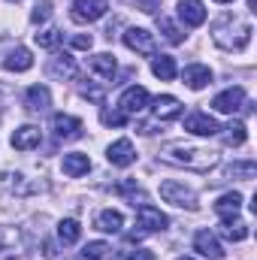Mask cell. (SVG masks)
<instances>
[{"instance_id": "cell-31", "label": "cell", "mask_w": 257, "mask_h": 260, "mask_svg": "<svg viewBox=\"0 0 257 260\" xmlns=\"http://www.w3.org/2000/svg\"><path fill=\"white\" fill-rule=\"evenodd\" d=\"M34 40H37V46H40V49H58V46L64 43V34H61L58 27H46V30L34 34Z\"/></svg>"}, {"instance_id": "cell-25", "label": "cell", "mask_w": 257, "mask_h": 260, "mask_svg": "<svg viewBox=\"0 0 257 260\" xmlns=\"http://www.w3.org/2000/svg\"><path fill=\"white\" fill-rule=\"evenodd\" d=\"M218 233H221L224 239H230V242H242V239L248 236V224L239 221V218H227V221H221Z\"/></svg>"}, {"instance_id": "cell-23", "label": "cell", "mask_w": 257, "mask_h": 260, "mask_svg": "<svg viewBox=\"0 0 257 260\" xmlns=\"http://www.w3.org/2000/svg\"><path fill=\"white\" fill-rule=\"evenodd\" d=\"M94 227L103 230V233H121V227H124V215H121L118 209H103V212L94 218Z\"/></svg>"}, {"instance_id": "cell-17", "label": "cell", "mask_w": 257, "mask_h": 260, "mask_svg": "<svg viewBox=\"0 0 257 260\" xmlns=\"http://www.w3.org/2000/svg\"><path fill=\"white\" fill-rule=\"evenodd\" d=\"M179 18L188 27H200L206 21V6L203 0H179Z\"/></svg>"}, {"instance_id": "cell-18", "label": "cell", "mask_w": 257, "mask_h": 260, "mask_svg": "<svg viewBox=\"0 0 257 260\" xmlns=\"http://www.w3.org/2000/svg\"><path fill=\"white\" fill-rule=\"evenodd\" d=\"M88 67H91V73H97L103 82H112L115 73H118V61H115V55H109V52L94 55V58L88 61Z\"/></svg>"}, {"instance_id": "cell-15", "label": "cell", "mask_w": 257, "mask_h": 260, "mask_svg": "<svg viewBox=\"0 0 257 260\" xmlns=\"http://www.w3.org/2000/svg\"><path fill=\"white\" fill-rule=\"evenodd\" d=\"M12 148H18V151H30V148H37L40 142H43V133L37 124H24V127H18L12 133Z\"/></svg>"}, {"instance_id": "cell-11", "label": "cell", "mask_w": 257, "mask_h": 260, "mask_svg": "<svg viewBox=\"0 0 257 260\" xmlns=\"http://www.w3.org/2000/svg\"><path fill=\"white\" fill-rule=\"evenodd\" d=\"M106 160H109L112 167H130V164H136V148H133V142H130V139H115V142L106 148Z\"/></svg>"}, {"instance_id": "cell-5", "label": "cell", "mask_w": 257, "mask_h": 260, "mask_svg": "<svg viewBox=\"0 0 257 260\" xmlns=\"http://www.w3.org/2000/svg\"><path fill=\"white\" fill-rule=\"evenodd\" d=\"M136 221H139L142 233H160V230H167V227H170V218H167L160 209L148 206V203L136 206Z\"/></svg>"}, {"instance_id": "cell-33", "label": "cell", "mask_w": 257, "mask_h": 260, "mask_svg": "<svg viewBox=\"0 0 257 260\" xmlns=\"http://www.w3.org/2000/svg\"><path fill=\"white\" fill-rule=\"evenodd\" d=\"M221 130H227V133H224V142H227V145H242V142L248 139V130H245L242 121H230L227 127H221Z\"/></svg>"}, {"instance_id": "cell-32", "label": "cell", "mask_w": 257, "mask_h": 260, "mask_svg": "<svg viewBox=\"0 0 257 260\" xmlns=\"http://www.w3.org/2000/svg\"><path fill=\"white\" fill-rule=\"evenodd\" d=\"M0 191L27 194V188H24V176H21V173H3V176H0Z\"/></svg>"}, {"instance_id": "cell-36", "label": "cell", "mask_w": 257, "mask_h": 260, "mask_svg": "<svg viewBox=\"0 0 257 260\" xmlns=\"http://www.w3.org/2000/svg\"><path fill=\"white\" fill-rule=\"evenodd\" d=\"M49 15H52V0H40L34 6V12H30V21L34 24H43V21H49Z\"/></svg>"}, {"instance_id": "cell-4", "label": "cell", "mask_w": 257, "mask_h": 260, "mask_svg": "<svg viewBox=\"0 0 257 260\" xmlns=\"http://www.w3.org/2000/svg\"><path fill=\"white\" fill-rule=\"evenodd\" d=\"M160 197H164L167 203L179 206V209H188V212H197V209H200L197 194H194L191 188H185L182 182H164V185H160Z\"/></svg>"}, {"instance_id": "cell-26", "label": "cell", "mask_w": 257, "mask_h": 260, "mask_svg": "<svg viewBox=\"0 0 257 260\" xmlns=\"http://www.w3.org/2000/svg\"><path fill=\"white\" fill-rule=\"evenodd\" d=\"M151 73H154L157 79H164V82L176 79V73H179V67H176V58H170V55H157V58L151 61Z\"/></svg>"}, {"instance_id": "cell-12", "label": "cell", "mask_w": 257, "mask_h": 260, "mask_svg": "<svg viewBox=\"0 0 257 260\" xmlns=\"http://www.w3.org/2000/svg\"><path fill=\"white\" fill-rule=\"evenodd\" d=\"M182 109H185V106H182L173 94H160V97H154V103H151V112H154L157 121H173V118L182 115Z\"/></svg>"}, {"instance_id": "cell-8", "label": "cell", "mask_w": 257, "mask_h": 260, "mask_svg": "<svg viewBox=\"0 0 257 260\" xmlns=\"http://www.w3.org/2000/svg\"><path fill=\"white\" fill-rule=\"evenodd\" d=\"M242 106H245V91H242L239 85L221 91V94L212 100V109H215V112H224V115H233V112H239Z\"/></svg>"}, {"instance_id": "cell-40", "label": "cell", "mask_w": 257, "mask_h": 260, "mask_svg": "<svg viewBox=\"0 0 257 260\" xmlns=\"http://www.w3.org/2000/svg\"><path fill=\"white\" fill-rule=\"evenodd\" d=\"M136 3L142 6V12H148V15H154V12H157V3H160V0H136Z\"/></svg>"}, {"instance_id": "cell-7", "label": "cell", "mask_w": 257, "mask_h": 260, "mask_svg": "<svg viewBox=\"0 0 257 260\" xmlns=\"http://www.w3.org/2000/svg\"><path fill=\"white\" fill-rule=\"evenodd\" d=\"M106 9H109L106 0H76L70 15H73V21H79V24H91V21L103 18Z\"/></svg>"}, {"instance_id": "cell-10", "label": "cell", "mask_w": 257, "mask_h": 260, "mask_svg": "<svg viewBox=\"0 0 257 260\" xmlns=\"http://www.w3.org/2000/svg\"><path fill=\"white\" fill-rule=\"evenodd\" d=\"M185 130L194 133V136H215V133H221V124L209 112H191L185 118Z\"/></svg>"}, {"instance_id": "cell-28", "label": "cell", "mask_w": 257, "mask_h": 260, "mask_svg": "<svg viewBox=\"0 0 257 260\" xmlns=\"http://www.w3.org/2000/svg\"><path fill=\"white\" fill-rule=\"evenodd\" d=\"M227 176H230V179L251 182V179L257 176V164H254V160H233V164L227 167Z\"/></svg>"}, {"instance_id": "cell-29", "label": "cell", "mask_w": 257, "mask_h": 260, "mask_svg": "<svg viewBox=\"0 0 257 260\" xmlns=\"http://www.w3.org/2000/svg\"><path fill=\"white\" fill-rule=\"evenodd\" d=\"M157 30L164 34V40L167 43H173V46H179V43H185V34L176 27V21L173 18H167V15H157Z\"/></svg>"}, {"instance_id": "cell-22", "label": "cell", "mask_w": 257, "mask_h": 260, "mask_svg": "<svg viewBox=\"0 0 257 260\" xmlns=\"http://www.w3.org/2000/svg\"><path fill=\"white\" fill-rule=\"evenodd\" d=\"M61 167H64V173L70 179H79V176H85V173L91 170V157L82 154V151H70V154H64Z\"/></svg>"}, {"instance_id": "cell-9", "label": "cell", "mask_w": 257, "mask_h": 260, "mask_svg": "<svg viewBox=\"0 0 257 260\" xmlns=\"http://www.w3.org/2000/svg\"><path fill=\"white\" fill-rule=\"evenodd\" d=\"M124 46L136 55H154V34L145 27H127L124 30Z\"/></svg>"}, {"instance_id": "cell-3", "label": "cell", "mask_w": 257, "mask_h": 260, "mask_svg": "<svg viewBox=\"0 0 257 260\" xmlns=\"http://www.w3.org/2000/svg\"><path fill=\"white\" fill-rule=\"evenodd\" d=\"M27 251V236L21 227H0V260H15Z\"/></svg>"}, {"instance_id": "cell-27", "label": "cell", "mask_w": 257, "mask_h": 260, "mask_svg": "<svg viewBox=\"0 0 257 260\" xmlns=\"http://www.w3.org/2000/svg\"><path fill=\"white\" fill-rule=\"evenodd\" d=\"M79 236H82V227H79L76 218H64V221L58 224V239H61V245H76Z\"/></svg>"}, {"instance_id": "cell-21", "label": "cell", "mask_w": 257, "mask_h": 260, "mask_svg": "<svg viewBox=\"0 0 257 260\" xmlns=\"http://www.w3.org/2000/svg\"><path fill=\"white\" fill-rule=\"evenodd\" d=\"M3 67H6L9 73H27V70L34 67V55H30L24 46H15V49L3 58Z\"/></svg>"}, {"instance_id": "cell-19", "label": "cell", "mask_w": 257, "mask_h": 260, "mask_svg": "<svg viewBox=\"0 0 257 260\" xmlns=\"http://www.w3.org/2000/svg\"><path fill=\"white\" fill-rule=\"evenodd\" d=\"M49 76L52 79H73L76 76V58L70 55V52H58L52 61H49Z\"/></svg>"}, {"instance_id": "cell-38", "label": "cell", "mask_w": 257, "mask_h": 260, "mask_svg": "<svg viewBox=\"0 0 257 260\" xmlns=\"http://www.w3.org/2000/svg\"><path fill=\"white\" fill-rule=\"evenodd\" d=\"M70 46H73V49H85V52H88V49L94 46V40H91V34H88V37H85V34H79V37H73V40H70Z\"/></svg>"}, {"instance_id": "cell-6", "label": "cell", "mask_w": 257, "mask_h": 260, "mask_svg": "<svg viewBox=\"0 0 257 260\" xmlns=\"http://www.w3.org/2000/svg\"><path fill=\"white\" fill-rule=\"evenodd\" d=\"M148 103H151L148 91H145L142 85H130L127 91L121 94V100H118V109H121L124 115H139V112L148 109Z\"/></svg>"}, {"instance_id": "cell-1", "label": "cell", "mask_w": 257, "mask_h": 260, "mask_svg": "<svg viewBox=\"0 0 257 260\" xmlns=\"http://www.w3.org/2000/svg\"><path fill=\"white\" fill-rule=\"evenodd\" d=\"M251 21L233 15V12H224L215 24H212V40L218 49L224 52H242L248 43H251Z\"/></svg>"}, {"instance_id": "cell-16", "label": "cell", "mask_w": 257, "mask_h": 260, "mask_svg": "<svg viewBox=\"0 0 257 260\" xmlns=\"http://www.w3.org/2000/svg\"><path fill=\"white\" fill-rule=\"evenodd\" d=\"M24 106H27L30 112H46V109L52 106V91H49L46 85H30V88L24 91Z\"/></svg>"}, {"instance_id": "cell-42", "label": "cell", "mask_w": 257, "mask_h": 260, "mask_svg": "<svg viewBox=\"0 0 257 260\" xmlns=\"http://www.w3.org/2000/svg\"><path fill=\"white\" fill-rule=\"evenodd\" d=\"M176 260H194V257H176Z\"/></svg>"}, {"instance_id": "cell-30", "label": "cell", "mask_w": 257, "mask_h": 260, "mask_svg": "<svg viewBox=\"0 0 257 260\" xmlns=\"http://www.w3.org/2000/svg\"><path fill=\"white\" fill-rule=\"evenodd\" d=\"M115 191H118L121 197H127L130 203H133V209L145 203V191H142V188H139L133 179H124V182H118V185H115Z\"/></svg>"}, {"instance_id": "cell-13", "label": "cell", "mask_w": 257, "mask_h": 260, "mask_svg": "<svg viewBox=\"0 0 257 260\" xmlns=\"http://www.w3.org/2000/svg\"><path fill=\"white\" fill-rule=\"evenodd\" d=\"M52 130H55L58 139H79L82 136V121L76 115L58 112V115H52Z\"/></svg>"}, {"instance_id": "cell-24", "label": "cell", "mask_w": 257, "mask_h": 260, "mask_svg": "<svg viewBox=\"0 0 257 260\" xmlns=\"http://www.w3.org/2000/svg\"><path fill=\"white\" fill-rule=\"evenodd\" d=\"M242 194H236V191H230V194H224L218 203H215V215L221 218V221H227V218H236L239 215V209H242Z\"/></svg>"}, {"instance_id": "cell-2", "label": "cell", "mask_w": 257, "mask_h": 260, "mask_svg": "<svg viewBox=\"0 0 257 260\" xmlns=\"http://www.w3.org/2000/svg\"><path fill=\"white\" fill-rule=\"evenodd\" d=\"M160 160L176 164V167H185V170L206 173V170L218 167L221 154H218L215 148H203V145H182V142H176V145H167V148L160 151Z\"/></svg>"}, {"instance_id": "cell-39", "label": "cell", "mask_w": 257, "mask_h": 260, "mask_svg": "<svg viewBox=\"0 0 257 260\" xmlns=\"http://www.w3.org/2000/svg\"><path fill=\"white\" fill-rule=\"evenodd\" d=\"M127 260H157L154 257V251H148V248H136V251H130Z\"/></svg>"}, {"instance_id": "cell-14", "label": "cell", "mask_w": 257, "mask_h": 260, "mask_svg": "<svg viewBox=\"0 0 257 260\" xmlns=\"http://www.w3.org/2000/svg\"><path fill=\"white\" fill-rule=\"evenodd\" d=\"M194 248H197L203 257H209V260H221V257H224V248H221L218 236H215V233H209V230H200V233L194 236Z\"/></svg>"}, {"instance_id": "cell-41", "label": "cell", "mask_w": 257, "mask_h": 260, "mask_svg": "<svg viewBox=\"0 0 257 260\" xmlns=\"http://www.w3.org/2000/svg\"><path fill=\"white\" fill-rule=\"evenodd\" d=\"M215 3H233V0H215Z\"/></svg>"}, {"instance_id": "cell-34", "label": "cell", "mask_w": 257, "mask_h": 260, "mask_svg": "<svg viewBox=\"0 0 257 260\" xmlns=\"http://www.w3.org/2000/svg\"><path fill=\"white\" fill-rule=\"evenodd\" d=\"M106 251H109L106 242H88V245L82 248V260H103Z\"/></svg>"}, {"instance_id": "cell-37", "label": "cell", "mask_w": 257, "mask_h": 260, "mask_svg": "<svg viewBox=\"0 0 257 260\" xmlns=\"http://www.w3.org/2000/svg\"><path fill=\"white\" fill-rule=\"evenodd\" d=\"M79 94H82V97H88V100H94V103H103V88L82 85V88H79Z\"/></svg>"}, {"instance_id": "cell-20", "label": "cell", "mask_w": 257, "mask_h": 260, "mask_svg": "<svg viewBox=\"0 0 257 260\" xmlns=\"http://www.w3.org/2000/svg\"><path fill=\"white\" fill-rule=\"evenodd\" d=\"M182 79H185V85H188L191 91H200V88L212 85V70L206 64H188L185 73H182Z\"/></svg>"}, {"instance_id": "cell-35", "label": "cell", "mask_w": 257, "mask_h": 260, "mask_svg": "<svg viewBox=\"0 0 257 260\" xmlns=\"http://www.w3.org/2000/svg\"><path fill=\"white\" fill-rule=\"evenodd\" d=\"M100 121H103L106 127H121V124L127 121V115H124L121 109H103V112H100Z\"/></svg>"}]
</instances>
